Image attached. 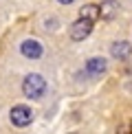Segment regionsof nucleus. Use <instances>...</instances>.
Here are the masks:
<instances>
[{
  "instance_id": "423d86ee",
  "label": "nucleus",
  "mask_w": 132,
  "mask_h": 134,
  "mask_svg": "<svg viewBox=\"0 0 132 134\" xmlns=\"http://www.w3.org/2000/svg\"><path fill=\"white\" fill-rule=\"evenodd\" d=\"M110 53H112V57H117V59H128L130 53H132V46L128 42H114L112 48H110Z\"/></svg>"
},
{
  "instance_id": "20e7f679",
  "label": "nucleus",
  "mask_w": 132,
  "mask_h": 134,
  "mask_svg": "<svg viewBox=\"0 0 132 134\" xmlns=\"http://www.w3.org/2000/svg\"><path fill=\"white\" fill-rule=\"evenodd\" d=\"M20 51L24 57H29V59H37L42 55V44L37 42V40H24L20 44Z\"/></svg>"
},
{
  "instance_id": "0eeeda50",
  "label": "nucleus",
  "mask_w": 132,
  "mask_h": 134,
  "mask_svg": "<svg viewBox=\"0 0 132 134\" xmlns=\"http://www.w3.org/2000/svg\"><path fill=\"white\" fill-rule=\"evenodd\" d=\"M119 11V2H114V0H108V2H103L101 7H99V15L106 20H112L114 15H117Z\"/></svg>"
},
{
  "instance_id": "39448f33",
  "label": "nucleus",
  "mask_w": 132,
  "mask_h": 134,
  "mask_svg": "<svg viewBox=\"0 0 132 134\" xmlns=\"http://www.w3.org/2000/svg\"><path fill=\"white\" fill-rule=\"evenodd\" d=\"M106 68H108V64H106L103 57H90L86 62V70H88V75H92V77H101L103 72H106Z\"/></svg>"
},
{
  "instance_id": "6e6552de",
  "label": "nucleus",
  "mask_w": 132,
  "mask_h": 134,
  "mask_svg": "<svg viewBox=\"0 0 132 134\" xmlns=\"http://www.w3.org/2000/svg\"><path fill=\"white\" fill-rule=\"evenodd\" d=\"M79 18H86V20L95 22L99 18V7L97 4H86V7H81L79 9Z\"/></svg>"
},
{
  "instance_id": "7ed1b4c3",
  "label": "nucleus",
  "mask_w": 132,
  "mask_h": 134,
  "mask_svg": "<svg viewBox=\"0 0 132 134\" xmlns=\"http://www.w3.org/2000/svg\"><path fill=\"white\" fill-rule=\"evenodd\" d=\"M90 31H92V22L86 20V18H79L73 26H70V37H73L75 42H79V40H84V37L90 35Z\"/></svg>"
},
{
  "instance_id": "f257e3e1",
  "label": "nucleus",
  "mask_w": 132,
  "mask_h": 134,
  "mask_svg": "<svg viewBox=\"0 0 132 134\" xmlns=\"http://www.w3.org/2000/svg\"><path fill=\"white\" fill-rule=\"evenodd\" d=\"M44 90H46V81H44V77L42 75H29V77H24V81H22V92H24V97H29V99H40Z\"/></svg>"
},
{
  "instance_id": "1a4fd4ad",
  "label": "nucleus",
  "mask_w": 132,
  "mask_h": 134,
  "mask_svg": "<svg viewBox=\"0 0 132 134\" xmlns=\"http://www.w3.org/2000/svg\"><path fill=\"white\" fill-rule=\"evenodd\" d=\"M62 4H70V2H75V0H59Z\"/></svg>"
},
{
  "instance_id": "f03ea898",
  "label": "nucleus",
  "mask_w": 132,
  "mask_h": 134,
  "mask_svg": "<svg viewBox=\"0 0 132 134\" xmlns=\"http://www.w3.org/2000/svg\"><path fill=\"white\" fill-rule=\"evenodd\" d=\"M33 119V112L29 105H13L11 108V123L15 127H26Z\"/></svg>"
}]
</instances>
